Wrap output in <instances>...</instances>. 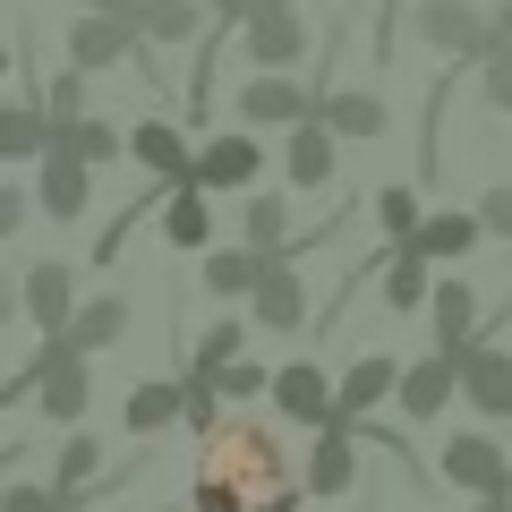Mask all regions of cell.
Here are the masks:
<instances>
[{
  "instance_id": "obj_1",
  "label": "cell",
  "mask_w": 512,
  "mask_h": 512,
  "mask_svg": "<svg viewBox=\"0 0 512 512\" xmlns=\"http://www.w3.org/2000/svg\"><path fill=\"white\" fill-rule=\"evenodd\" d=\"M299 495L308 478L291 470L274 427L231 419L197 444V512H299Z\"/></svg>"
},
{
  "instance_id": "obj_2",
  "label": "cell",
  "mask_w": 512,
  "mask_h": 512,
  "mask_svg": "<svg viewBox=\"0 0 512 512\" xmlns=\"http://www.w3.org/2000/svg\"><path fill=\"white\" fill-rule=\"evenodd\" d=\"M436 470L453 478L470 504H478V495H512V453H504V436H495V427H461V436H444Z\"/></svg>"
},
{
  "instance_id": "obj_3",
  "label": "cell",
  "mask_w": 512,
  "mask_h": 512,
  "mask_svg": "<svg viewBox=\"0 0 512 512\" xmlns=\"http://www.w3.org/2000/svg\"><path fill=\"white\" fill-rule=\"evenodd\" d=\"M470 342H487V299H478V282L444 274L436 291H427V350H436V359H461Z\"/></svg>"
},
{
  "instance_id": "obj_4",
  "label": "cell",
  "mask_w": 512,
  "mask_h": 512,
  "mask_svg": "<svg viewBox=\"0 0 512 512\" xmlns=\"http://www.w3.org/2000/svg\"><path fill=\"white\" fill-rule=\"evenodd\" d=\"M86 402H94V367L69 342H43L35 350V410L60 427H86Z\"/></svg>"
},
{
  "instance_id": "obj_5",
  "label": "cell",
  "mask_w": 512,
  "mask_h": 512,
  "mask_svg": "<svg viewBox=\"0 0 512 512\" xmlns=\"http://www.w3.org/2000/svg\"><path fill=\"white\" fill-rule=\"evenodd\" d=\"M239 43H248L256 77H299L308 69V26H299V9H248Z\"/></svg>"
},
{
  "instance_id": "obj_6",
  "label": "cell",
  "mask_w": 512,
  "mask_h": 512,
  "mask_svg": "<svg viewBox=\"0 0 512 512\" xmlns=\"http://www.w3.org/2000/svg\"><path fill=\"white\" fill-rule=\"evenodd\" d=\"M18 308H26V325H35L43 342L69 333V316H77V265H69V256H35L26 282H18Z\"/></svg>"
},
{
  "instance_id": "obj_7",
  "label": "cell",
  "mask_w": 512,
  "mask_h": 512,
  "mask_svg": "<svg viewBox=\"0 0 512 512\" xmlns=\"http://www.w3.org/2000/svg\"><path fill=\"white\" fill-rule=\"evenodd\" d=\"M453 367H461V402L487 427H512V350L504 342H470Z\"/></svg>"
},
{
  "instance_id": "obj_8",
  "label": "cell",
  "mask_w": 512,
  "mask_h": 512,
  "mask_svg": "<svg viewBox=\"0 0 512 512\" xmlns=\"http://www.w3.org/2000/svg\"><path fill=\"white\" fill-rule=\"evenodd\" d=\"M419 43L444 60H487V9L478 0H419Z\"/></svg>"
},
{
  "instance_id": "obj_9",
  "label": "cell",
  "mask_w": 512,
  "mask_h": 512,
  "mask_svg": "<svg viewBox=\"0 0 512 512\" xmlns=\"http://www.w3.org/2000/svg\"><path fill=\"white\" fill-rule=\"evenodd\" d=\"M256 180H265V146H256L248 128H222V137L197 146V188L205 197H222V188L239 197V188H256Z\"/></svg>"
},
{
  "instance_id": "obj_10",
  "label": "cell",
  "mask_w": 512,
  "mask_h": 512,
  "mask_svg": "<svg viewBox=\"0 0 512 512\" xmlns=\"http://www.w3.org/2000/svg\"><path fill=\"white\" fill-rule=\"evenodd\" d=\"M128 163L146 171L154 188H197V154H188V137L171 120H137L128 128Z\"/></svg>"
},
{
  "instance_id": "obj_11",
  "label": "cell",
  "mask_w": 512,
  "mask_h": 512,
  "mask_svg": "<svg viewBox=\"0 0 512 512\" xmlns=\"http://www.w3.org/2000/svg\"><path fill=\"white\" fill-rule=\"evenodd\" d=\"M248 325H256V333H299V325H308V282H299L291 256H274V265L256 274V291H248Z\"/></svg>"
},
{
  "instance_id": "obj_12",
  "label": "cell",
  "mask_w": 512,
  "mask_h": 512,
  "mask_svg": "<svg viewBox=\"0 0 512 512\" xmlns=\"http://www.w3.org/2000/svg\"><path fill=\"white\" fill-rule=\"evenodd\" d=\"M453 402H461V367H453V359H436V350H427L419 367H402V384H393V410H402L410 427L444 419Z\"/></svg>"
},
{
  "instance_id": "obj_13",
  "label": "cell",
  "mask_w": 512,
  "mask_h": 512,
  "mask_svg": "<svg viewBox=\"0 0 512 512\" xmlns=\"http://www.w3.org/2000/svg\"><path fill=\"white\" fill-rule=\"evenodd\" d=\"M239 120L248 128H299V120H316V86L308 77H248L239 86Z\"/></svg>"
},
{
  "instance_id": "obj_14",
  "label": "cell",
  "mask_w": 512,
  "mask_h": 512,
  "mask_svg": "<svg viewBox=\"0 0 512 512\" xmlns=\"http://www.w3.org/2000/svg\"><path fill=\"white\" fill-rule=\"evenodd\" d=\"M265 402L291 427H333V376L308 367V359H291V367H274V393H265Z\"/></svg>"
},
{
  "instance_id": "obj_15",
  "label": "cell",
  "mask_w": 512,
  "mask_h": 512,
  "mask_svg": "<svg viewBox=\"0 0 512 512\" xmlns=\"http://www.w3.org/2000/svg\"><path fill=\"white\" fill-rule=\"evenodd\" d=\"M120 60H137V26H128V18H86V9H77V26H69V69L94 77V69H120Z\"/></svg>"
},
{
  "instance_id": "obj_16",
  "label": "cell",
  "mask_w": 512,
  "mask_h": 512,
  "mask_svg": "<svg viewBox=\"0 0 512 512\" xmlns=\"http://www.w3.org/2000/svg\"><path fill=\"white\" fill-rule=\"evenodd\" d=\"M333 128L325 120H299L282 128V188H333Z\"/></svg>"
},
{
  "instance_id": "obj_17",
  "label": "cell",
  "mask_w": 512,
  "mask_h": 512,
  "mask_svg": "<svg viewBox=\"0 0 512 512\" xmlns=\"http://www.w3.org/2000/svg\"><path fill=\"white\" fill-rule=\"evenodd\" d=\"M359 487V427L333 419L316 427V453H308V495H350Z\"/></svg>"
},
{
  "instance_id": "obj_18",
  "label": "cell",
  "mask_w": 512,
  "mask_h": 512,
  "mask_svg": "<svg viewBox=\"0 0 512 512\" xmlns=\"http://www.w3.org/2000/svg\"><path fill=\"white\" fill-rule=\"evenodd\" d=\"M128 299L120 291H94V299H77V316H69V333H52V342H69L77 359H94V350H111V342H128Z\"/></svg>"
},
{
  "instance_id": "obj_19",
  "label": "cell",
  "mask_w": 512,
  "mask_h": 512,
  "mask_svg": "<svg viewBox=\"0 0 512 512\" xmlns=\"http://www.w3.org/2000/svg\"><path fill=\"white\" fill-rule=\"evenodd\" d=\"M239 248L248 256H299L308 239H291V197H239Z\"/></svg>"
},
{
  "instance_id": "obj_20",
  "label": "cell",
  "mask_w": 512,
  "mask_h": 512,
  "mask_svg": "<svg viewBox=\"0 0 512 512\" xmlns=\"http://www.w3.org/2000/svg\"><path fill=\"white\" fill-rule=\"evenodd\" d=\"M478 239H487V231H478V214H453V205H444V214H427L402 248L419 256V265H461V256H478Z\"/></svg>"
},
{
  "instance_id": "obj_21",
  "label": "cell",
  "mask_w": 512,
  "mask_h": 512,
  "mask_svg": "<svg viewBox=\"0 0 512 512\" xmlns=\"http://www.w3.org/2000/svg\"><path fill=\"white\" fill-rule=\"evenodd\" d=\"M393 384H402V367L384 359V350H367V359L350 367L342 384H333V419H350V427H367V410H376V402H393Z\"/></svg>"
},
{
  "instance_id": "obj_22",
  "label": "cell",
  "mask_w": 512,
  "mask_h": 512,
  "mask_svg": "<svg viewBox=\"0 0 512 512\" xmlns=\"http://www.w3.org/2000/svg\"><path fill=\"white\" fill-rule=\"evenodd\" d=\"M35 205H43L52 222H86V205H94V171H86V163H69V154H43Z\"/></svg>"
},
{
  "instance_id": "obj_23",
  "label": "cell",
  "mask_w": 512,
  "mask_h": 512,
  "mask_svg": "<svg viewBox=\"0 0 512 512\" xmlns=\"http://www.w3.org/2000/svg\"><path fill=\"white\" fill-rule=\"evenodd\" d=\"M52 154H69V163H86V171H103V163H120L128 154V128L120 120H69V128H52Z\"/></svg>"
},
{
  "instance_id": "obj_24",
  "label": "cell",
  "mask_w": 512,
  "mask_h": 512,
  "mask_svg": "<svg viewBox=\"0 0 512 512\" xmlns=\"http://www.w3.org/2000/svg\"><path fill=\"white\" fill-rule=\"evenodd\" d=\"M163 239L180 256H205L214 248V197H205V188H171L163 197Z\"/></svg>"
},
{
  "instance_id": "obj_25",
  "label": "cell",
  "mask_w": 512,
  "mask_h": 512,
  "mask_svg": "<svg viewBox=\"0 0 512 512\" xmlns=\"http://www.w3.org/2000/svg\"><path fill=\"white\" fill-rule=\"evenodd\" d=\"M316 120L333 128V146H342V137H384V94H359V86H342V94H316Z\"/></svg>"
},
{
  "instance_id": "obj_26",
  "label": "cell",
  "mask_w": 512,
  "mask_h": 512,
  "mask_svg": "<svg viewBox=\"0 0 512 512\" xmlns=\"http://www.w3.org/2000/svg\"><path fill=\"white\" fill-rule=\"evenodd\" d=\"M52 154V120H43V103H0V163H43Z\"/></svg>"
},
{
  "instance_id": "obj_27",
  "label": "cell",
  "mask_w": 512,
  "mask_h": 512,
  "mask_svg": "<svg viewBox=\"0 0 512 512\" xmlns=\"http://www.w3.org/2000/svg\"><path fill=\"white\" fill-rule=\"evenodd\" d=\"M128 26H137V43H197L205 35V9H197V0H137Z\"/></svg>"
},
{
  "instance_id": "obj_28",
  "label": "cell",
  "mask_w": 512,
  "mask_h": 512,
  "mask_svg": "<svg viewBox=\"0 0 512 512\" xmlns=\"http://www.w3.org/2000/svg\"><path fill=\"white\" fill-rule=\"evenodd\" d=\"M94 478H103V444H94V427H69V444H60V461H52V495L60 504H86Z\"/></svg>"
},
{
  "instance_id": "obj_29",
  "label": "cell",
  "mask_w": 512,
  "mask_h": 512,
  "mask_svg": "<svg viewBox=\"0 0 512 512\" xmlns=\"http://www.w3.org/2000/svg\"><path fill=\"white\" fill-rule=\"evenodd\" d=\"M188 410V393H180V376H146L137 393H128V436H163L171 419Z\"/></svg>"
},
{
  "instance_id": "obj_30",
  "label": "cell",
  "mask_w": 512,
  "mask_h": 512,
  "mask_svg": "<svg viewBox=\"0 0 512 512\" xmlns=\"http://www.w3.org/2000/svg\"><path fill=\"white\" fill-rule=\"evenodd\" d=\"M248 342H256V325H231V316H222V325L197 342V359H188V384H222V367L248 359Z\"/></svg>"
},
{
  "instance_id": "obj_31",
  "label": "cell",
  "mask_w": 512,
  "mask_h": 512,
  "mask_svg": "<svg viewBox=\"0 0 512 512\" xmlns=\"http://www.w3.org/2000/svg\"><path fill=\"white\" fill-rule=\"evenodd\" d=\"M384 308H393V316H419L427 308V291H436V282H427V265H419V256H410V248H384Z\"/></svg>"
},
{
  "instance_id": "obj_32",
  "label": "cell",
  "mask_w": 512,
  "mask_h": 512,
  "mask_svg": "<svg viewBox=\"0 0 512 512\" xmlns=\"http://www.w3.org/2000/svg\"><path fill=\"white\" fill-rule=\"evenodd\" d=\"M256 274H265V256H248V248H205V291H214V299H248Z\"/></svg>"
},
{
  "instance_id": "obj_33",
  "label": "cell",
  "mask_w": 512,
  "mask_h": 512,
  "mask_svg": "<svg viewBox=\"0 0 512 512\" xmlns=\"http://www.w3.org/2000/svg\"><path fill=\"white\" fill-rule=\"evenodd\" d=\"M419 222H427L419 188H402V180H393V188H376V231H384V248H402V239L419 231Z\"/></svg>"
},
{
  "instance_id": "obj_34",
  "label": "cell",
  "mask_w": 512,
  "mask_h": 512,
  "mask_svg": "<svg viewBox=\"0 0 512 512\" xmlns=\"http://www.w3.org/2000/svg\"><path fill=\"white\" fill-rule=\"evenodd\" d=\"M43 120H52V128L86 120V77H77V69H60L52 86H43Z\"/></svg>"
},
{
  "instance_id": "obj_35",
  "label": "cell",
  "mask_w": 512,
  "mask_h": 512,
  "mask_svg": "<svg viewBox=\"0 0 512 512\" xmlns=\"http://www.w3.org/2000/svg\"><path fill=\"white\" fill-rule=\"evenodd\" d=\"M0 512H69L52 495V478H9V487H0Z\"/></svg>"
},
{
  "instance_id": "obj_36",
  "label": "cell",
  "mask_w": 512,
  "mask_h": 512,
  "mask_svg": "<svg viewBox=\"0 0 512 512\" xmlns=\"http://www.w3.org/2000/svg\"><path fill=\"white\" fill-rule=\"evenodd\" d=\"M222 402H256V393H274V367H256V359H239V367H222V384H214Z\"/></svg>"
},
{
  "instance_id": "obj_37",
  "label": "cell",
  "mask_w": 512,
  "mask_h": 512,
  "mask_svg": "<svg viewBox=\"0 0 512 512\" xmlns=\"http://www.w3.org/2000/svg\"><path fill=\"white\" fill-rule=\"evenodd\" d=\"M478 94H487V111H512V43H495L487 69H478Z\"/></svg>"
},
{
  "instance_id": "obj_38",
  "label": "cell",
  "mask_w": 512,
  "mask_h": 512,
  "mask_svg": "<svg viewBox=\"0 0 512 512\" xmlns=\"http://www.w3.org/2000/svg\"><path fill=\"white\" fill-rule=\"evenodd\" d=\"M478 231H487V239H512V188H487V197H478Z\"/></svg>"
},
{
  "instance_id": "obj_39",
  "label": "cell",
  "mask_w": 512,
  "mask_h": 512,
  "mask_svg": "<svg viewBox=\"0 0 512 512\" xmlns=\"http://www.w3.org/2000/svg\"><path fill=\"white\" fill-rule=\"evenodd\" d=\"M197 9L222 26V35H231V26H248V9H256V0H197Z\"/></svg>"
},
{
  "instance_id": "obj_40",
  "label": "cell",
  "mask_w": 512,
  "mask_h": 512,
  "mask_svg": "<svg viewBox=\"0 0 512 512\" xmlns=\"http://www.w3.org/2000/svg\"><path fill=\"white\" fill-rule=\"evenodd\" d=\"M26 231V197H18V188H0V239H18Z\"/></svg>"
},
{
  "instance_id": "obj_41",
  "label": "cell",
  "mask_w": 512,
  "mask_h": 512,
  "mask_svg": "<svg viewBox=\"0 0 512 512\" xmlns=\"http://www.w3.org/2000/svg\"><path fill=\"white\" fill-rule=\"evenodd\" d=\"M495 43H512V0H495V9H487V52H495Z\"/></svg>"
},
{
  "instance_id": "obj_42",
  "label": "cell",
  "mask_w": 512,
  "mask_h": 512,
  "mask_svg": "<svg viewBox=\"0 0 512 512\" xmlns=\"http://www.w3.org/2000/svg\"><path fill=\"white\" fill-rule=\"evenodd\" d=\"M77 9H86V18H128L137 0H77Z\"/></svg>"
},
{
  "instance_id": "obj_43",
  "label": "cell",
  "mask_w": 512,
  "mask_h": 512,
  "mask_svg": "<svg viewBox=\"0 0 512 512\" xmlns=\"http://www.w3.org/2000/svg\"><path fill=\"white\" fill-rule=\"evenodd\" d=\"M470 512H512V495H478V504Z\"/></svg>"
},
{
  "instance_id": "obj_44",
  "label": "cell",
  "mask_w": 512,
  "mask_h": 512,
  "mask_svg": "<svg viewBox=\"0 0 512 512\" xmlns=\"http://www.w3.org/2000/svg\"><path fill=\"white\" fill-rule=\"evenodd\" d=\"M256 9H291V0H256Z\"/></svg>"
},
{
  "instance_id": "obj_45",
  "label": "cell",
  "mask_w": 512,
  "mask_h": 512,
  "mask_svg": "<svg viewBox=\"0 0 512 512\" xmlns=\"http://www.w3.org/2000/svg\"><path fill=\"white\" fill-rule=\"evenodd\" d=\"M0 77H9V43H0Z\"/></svg>"
},
{
  "instance_id": "obj_46",
  "label": "cell",
  "mask_w": 512,
  "mask_h": 512,
  "mask_svg": "<svg viewBox=\"0 0 512 512\" xmlns=\"http://www.w3.org/2000/svg\"><path fill=\"white\" fill-rule=\"evenodd\" d=\"M69 512H94V504H69Z\"/></svg>"
},
{
  "instance_id": "obj_47",
  "label": "cell",
  "mask_w": 512,
  "mask_h": 512,
  "mask_svg": "<svg viewBox=\"0 0 512 512\" xmlns=\"http://www.w3.org/2000/svg\"><path fill=\"white\" fill-rule=\"evenodd\" d=\"M163 512H180V504H163Z\"/></svg>"
}]
</instances>
